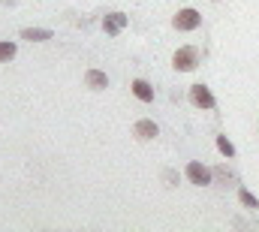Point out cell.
I'll use <instances>...</instances> for the list:
<instances>
[{
  "mask_svg": "<svg viewBox=\"0 0 259 232\" xmlns=\"http://www.w3.org/2000/svg\"><path fill=\"white\" fill-rule=\"evenodd\" d=\"M133 133H136V139H142V142H151V139H154L160 130H157V124H154V121H136Z\"/></svg>",
  "mask_w": 259,
  "mask_h": 232,
  "instance_id": "cell-6",
  "label": "cell"
},
{
  "mask_svg": "<svg viewBox=\"0 0 259 232\" xmlns=\"http://www.w3.org/2000/svg\"><path fill=\"white\" fill-rule=\"evenodd\" d=\"M217 148H220L226 157H235V148H232V142H229L226 136H217Z\"/></svg>",
  "mask_w": 259,
  "mask_h": 232,
  "instance_id": "cell-11",
  "label": "cell"
},
{
  "mask_svg": "<svg viewBox=\"0 0 259 232\" xmlns=\"http://www.w3.org/2000/svg\"><path fill=\"white\" fill-rule=\"evenodd\" d=\"M187 178H190L193 184H199V187H205V184H211V169L193 160V163L187 166Z\"/></svg>",
  "mask_w": 259,
  "mask_h": 232,
  "instance_id": "cell-5",
  "label": "cell"
},
{
  "mask_svg": "<svg viewBox=\"0 0 259 232\" xmlns=\"http://www.w3.org/2000/svg\"><path fill=\"white\" fill-rule=\"evenodd\" d=\"M238 196H241V202H244L247 208H259V199L250 193V190H247V187H241V190H238Z\"/></svg>",
  "mask_w": 259,
  "mask_h": 232,
  "instance_id": "cell-10",
  "label": "cell"
},
{
  "mask_svg": "<svg viewBox=\"0 0 259 232\" xmlns=\"http://www.w3.org/2000/svg\"><path fill=\"white\" fill-rule=\"evenodd\" d=\"M15 58V43H0V60Z\"/></svg>",
  "mask_w": 259,
  "mask_h": 232,
  "instance_id": "cell-12",
  "label": "cell"
},
{
  "mask_svg": "<svg viewBox=\"0 0 259 232\" xmlns=\"http://www.w3.org/2000/svg\"><path fill=\"white\" fill-rule=\"evenodd\" d=\"M175 69L178 72H190V69H196V63H199V52H196L193 46H181L178 52H175Z\"/></svg>",
  "mask_w": 259,
  "mask_h": 232,
  "instance_id": "cell-1",
  "label": "cell"
},
{
  "mask_svg": "<svg viewBox=\"0 0 259 232\" xmlns=\"http://www.w3.org/2000/svg\"><path fill=\"white\" fill-rule=\"evenodd\" d=\"M21 40H30V43H46V40H52V30H42V27H24V30H21Z\"/></svg>",
  "mask_w": 259,
  "mask_h": 232,
  "instance_id": "cell-8",
  "label": "cell"
},
{
  "mask_svg": "<svg viewBox=\"0 0 259 232\" xmlns=\"http://www.w3.org/2000/svg\"><path fill=\"white\" fill-rule=\"evenodd\" d=\"M133 94H136L142 103H151V100H154V88H151L148 82H142V79H136V82H133Z\"/></svg>",
  "mask_w": 259,
  "mask_h": 232,
  "instance_id": "cell-9",
  "label": "cell"
},
{
  "mask_svg": "<svg viewBox=\"0 0 259 232\" xmlns=\"http://www.w3.org/2000/svg\"><path fill=\"white\" fill-rule=\"evenodd\" d=\"M190 100H193V106H199V109H214V97H211V91L205 85H193L190 88Z\"/></svg>",
  "mask_w": 259,
  "mask_h": 232,
  "instance_id": "cell-4",
  "label": "cell"
},
{
  "mask_svg": "<svg viewBox=\"0 0 259 232\" xmlns=\"http://www.w3.org/2000/svg\"><path fill=\"white\" fill-rule=\"evenodd\" d=\"M124 27H127V15H124V12H109V15L103 18V30H106L109 36H118Z\"/></svg>",
  "mask_w": 259,
  "mask_h": 232,
  "instance_id": "cell-3",
  "label": "cell"
},
{
  "mask_svg": "<svg viewBox=\"0 0 259 232\" xmlns=\"http://www.w3.org/2000/svg\"><path fill=\"white\" fill-rule=\"evenodd\" d=\"M84 82H88V88H94V91H103V88L109 85V75H106V72H100V69H88Z\"/></svg>",
  "mask_w": 259,
  "mask_h": 232,
  "instance_id": "cell-7",
  "label": "cell"
},
{
  "mask_svg": "<svg viewBox=\"0 0 259 232\" xmlns=\"http://www.w3.org/2000/svg\"><path fill=\"white\" fill-rule=\"evenodd\" d=\"M202 24V15L196 12V9H181L178 15H175V27L178 30H196Z\"/></svg>",
  "mask_w": 259,
  "mask_h": 232,
  "instance_id": "cell-2",
  "label": "cell"
}]
</instances>
